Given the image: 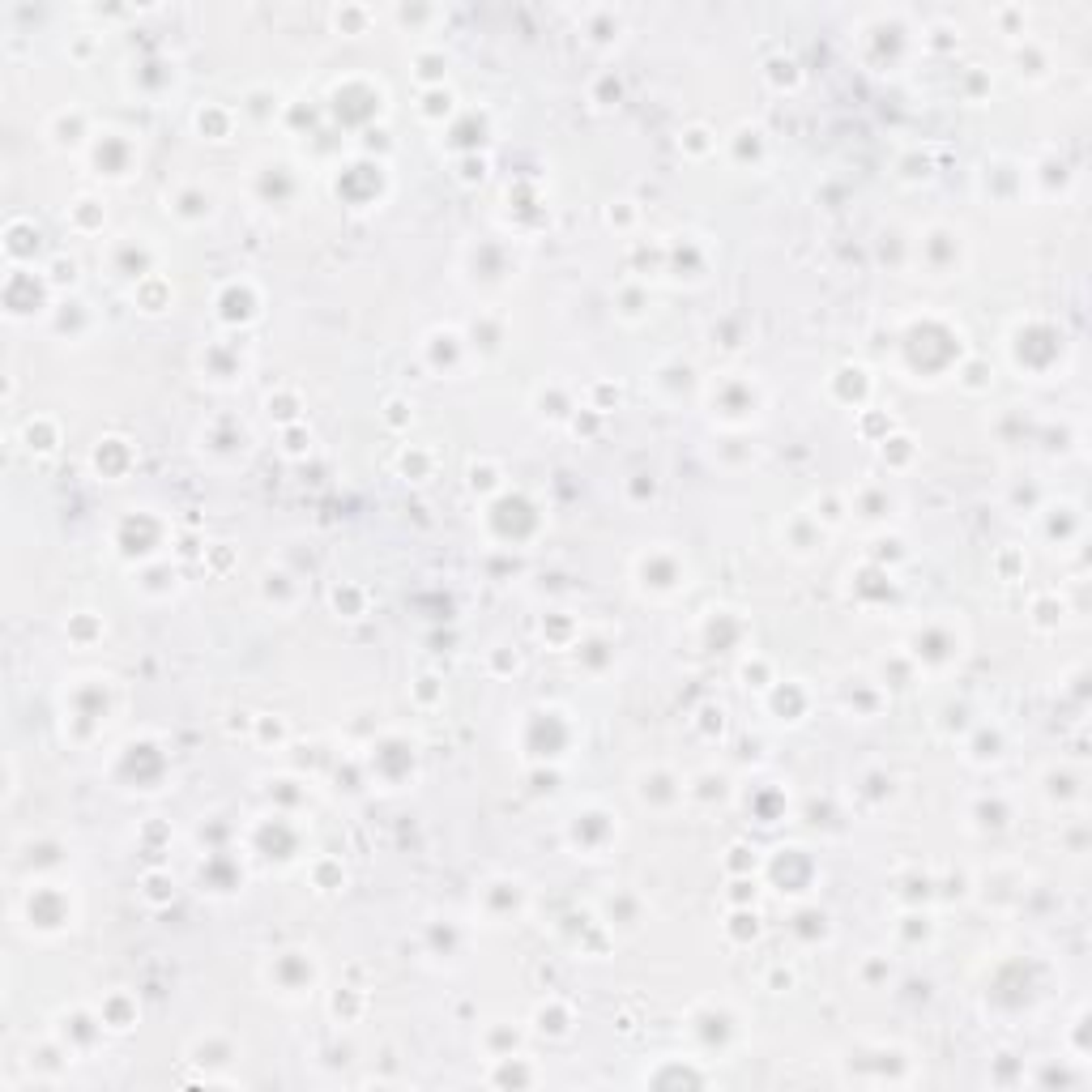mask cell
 <instances>
[{
	"mask_svg": "<svg viewBox=\"0 0 1092 1092\" xmlns=\"http://www.w3.org/2000/svg\"><path fill=\"white\" fill-rule=\"evenodd\" d=\"M13 918L22 922L30 935H64L77 922V896L73 883L64 879H30L26 888L13 896Z\"/></svg>",
	"mask_w": 1092,
	"mask_h": 1092,
	"instance_id": "cell-1",
	"label": "cell"
},
{
	"mask_svg": "<svg viewBox=\"0 0 1092 1092\" xmlns=\"http://www.w3.org/2000/svg\"><path fill=\"white\" fill-rule=\"evenodd\" d=\"M265 986L273 994H282V999H291V1003H303V999H312V990L320 982V969H316V960L312 952H303V947H286V952H273L265 960Z\"/></svg>",
	"mask_w": 1092,
	"mask_h": 1092,
	"instance_id": "cell-2",
	"label": "cell"
},
{
	"mask_svg": "<svg viewBox=\"0 0 1092 1092\" xmlns=\"http://www.w3.org/2000/svg\"><path fill=\"white\" fill-rule=\"evenodd\" d=\"M636 585L649 598H670L687 589V559L670 546H649L645 555H636Z\"/></svg>",
	"mask_w": 1092,
	"mask_h": 1092,
	"instance_id": "cell-3",
	"label": "cell"
},
{
	"mask_svg": "<svg viewBox=\"0 0 1092 1092\" xmlns=\"http://www.w3.org/2000/svg\"><path fill=\"white\" fill-rule=\"evenodd\" d=\"M86 158H90L94 175H103V180H128V175L137 171V163H141L133 137L120 133V128H99L94 141H90V150H86Z\"/></svg>",
	"mask_w": 1092,
	"mask_h": 1092,
	"instance_id": "cell-4",
	"label": "cell"
},
{
	"mask_svg": "<svg viewBox=\"0 0 1092 1092\" xmlns=\"http://www.w3.org/2000/svg\"><path fill=\"white\" fill-rule=\"evenodd\" d=\"M103 1033L107 1029H103L99 1011H90V1007H64V1011H56V1020H52V1037L60 1041L64 1054H69L73 1063H82Z\"/></svg>",
	"mask_w": 1092,
	"mask_h": 1092,
	"instance_id": "cell-5",
	"label": "cell"
},
{
	"mask_svg": "<svg viewBox=\"0 0 1092 1092\" xmlns=\"http://www.w3.org/2000/svg\"><path fill=\"white\" fill-rule=\"evenodd\" d=\"M94 120H90V111L82 107H60L47 116L43 124V137H47V146L60 150V154H86L90 150V141H94Z\"/></svg>",
	"mask_w": 1092,
	"mask_h": 1092,
	"instance_id": "cell-6",
	"label": "cell"
},
{
	"mask_svg": "<svg viewBox=\"0 0 1092 1092\" xmlns=\"http://www.w3.org/2000/svg\"><path fill=\"white\" fill-rule=\"evenodd\" d=\"M636 798H640V807H653V811H670V807H679V802L687 798V781L683 777H674L670 768H640L636 773Z\"/></svg>",
	"mask_w": 1092,
	"mask_h": 1092,
	"instance_id": "cell-7",
	"label": "cell"
},
{
	"mask_svg": "<svg viewBox=\"0 0 1092 1092\" xmlns=\"http://www.w3.org/2000/svg\"><path fill=\"white\" fill-rule=\"evenodd\" d=\"M525 901H529V892H525V883L521 879H491L483 892H478V909L487 913V918L500 926V922H512V918H521L525 913Z\"/></svg>",
	"mask_w": 1092,
	"mask_h": 1092,
	"instance_id": "cell-8",
	"label": "cell"
},
{
	"mask_svg": "<svg viewBox=\"0 0 1092 1092\" xmlns=\"http://www.w3.org/2000/svg\"><path fill=\"white\" fill-rule=\"evenodd\" d=\"M824 542H828V529L819 525L807 508H798V512H790V517L781 521V546L790 555H798V559L824 555Z\"/></svg>",
	"mask_w": 1092,
	"mask_h": 1092,
	"instance_id": "cell-9",
	"label": "cell"
},
{
	"mask_svg": "<svg viewBox=\"0 0 1092 1092\" xmlns=\"http://www.w3.org/2000/svg\"><path fill=\"white\" fill-rule=\"evenodd\" d=\"M465 355H470V346H465V333L457 329H431L423 337V359L431 363V372H457Z\"/></svg>",
	"mask_w": 1092,
	"mask_h": 1092,
	"instance_id": "cell-10",
	"label": "cell"
},
{
	"mask_svg": "<svg viewBox=\"0 0 1092 1092\" xmlns=\"http://www.w3.org/2000/svg\"><path fill=\"white\" fill-rule=\"evenodd\" d=\"M167 214L180 218L184 227H197V222L214 218V192L201 188V184H184L175 188V197H167Z\"/></svg>",
	"mask_w": 1092,
	"mask_h": 1092,
	"instance_id": "cell-11",
	"label": "cell"
},
{
	"mask_svg": "<svg viewBox=\"0 0 1092 1092\" xmlns=\"http://www.w3.org/2000/svg\"><path fill=\"white\" fill-rule=\"evenodd\" d=\"M94 1011H99V1020H103L107 1033H133V1024H137V1016H141V1007H137V999H133L128 990H111V994H103Z\"/></svg>",
	"mask_w": 1092,
	"mask_h": 1092,
	"instance_id": "cell-12",
	"label": "cell"
},
{
	"mask_svg": "<svg viewBox=\"0 0 1092 1092\" xmlns=\"http://www.w3.org/2000/svg\"><path fill=\"white\" fill-rule=\"evenodd\" d=\"M137 589L146 593V598H167V593L180 589V568H175L171 559H146L137 572Z\"/></svg>",
	"mask_w": 1092,
	"mask_h": 1092,
	"instance_id": "cell-13",
	"label": "cell"
},
{
	"mask_svg": "<svg viewBox=\"0 0 1092 1092\" xmlns=\"http://www.w3.org/2000/svg\"><path fill=\"white\" fill-rule=\"evenodd\" d=\"M22 448H26L30 457H52L56 448H60V423L52 419V414H35V419H26Z\"/></svg>",
	"mask_w": 1092,
	"mask_h": 1092,
	"instance_id": "cell-14",
	"label": "cell"
},
{
	"mask_svg": "<svg viewBox=\"0 0 1092 1092\" xmlns=\"http://www.w3.org/2000/svg\"><path fill=\"white\" fill-rule=\"evenodd\" d=\"M465 487H470L478 500H495V495H504V465L500 461H491V457H478L470 461V470H465Z\"/></svg>",
	"mask_w": 1092,
	"mask_h": 1092,
	"instance_id": "cell-15",
	"label": "cell"
},
{
	"mask_svg": "<svg viewBox=\"0 0 1092 1092\" xmlns=\"http://www.w3.org/2000/svg\"><path fill=\"white\" fill-rule=\"evenodd\" d=\"M534 1033L538 1037H551V1041H564L572 1033V1007L564 999H546L534 1011Z\"/></svg>",
	"mask_w": 1092,
	"mask_h": 1092,
	"instance_id": "cell-16",
	"label": "cell"
},
{
	"mask_svg": "<svg viewBox=\"0 0 1092 1092\" xmlns=\"http://www.w3.org/2000/svg\"><path fill=\"white\" fill-rule=\"evenodd\" d=\"M133 303L146 316H163L171 308V282L163 278V273H150V278L133 282Z\"/></svg>",
	"mask_w": 1092,
	"mask_h": 1092,
	"instance_id": "cell-17",
	"label": "cell"
},
{
	"mask_svg": "<svg viewBox=\"0 0 1092 1092\" xmlns=\"http://www.w3.org/2000/svg\"><path fill=\"white\" fill-rule=\"evenodd\" d=\"M64 218H69V231L73 235H99L107 227V205L99 197H77Z\"/></svg>",
	"mask_w": 1092,
	"mask_h": 1092,
	"instance_id": "cell-18",
	"label": "cell"
},
{
	"mask_svg": "<svg viewBox=\"0 0 1092 1092\" xmlns=\"http://www.w3.org/2000/svg\"><path fill=\"white\" fill-rule=\"evenodd\" d=\"M542 1075L529 1067L525 1054H508V1058H491V1084L495 1088H521V1084H538Z\"/></svg>",
	"mask_w": 1092,
	"mask_h": 1092,
	"instance_id": "cell-19",
	"label": "cell"
},
{
	"mask_svg": "<svg viewBox=\"0 0 1092 1092\" xmlns=\"http://www.w3.org/2000/svg\"><path fill=\"white\" fill-rule=\"evenodd\" d=\"M192 128H197L205 141H231V133H235V116H231V107L205 103L197 116H192Z\"/></svg>",
	"mask_w": 1092,
	"mask_h": 1092,
	"instance_id": "cell-20",
	"label": "cell"
},
{
	"mask_svg": "<svg viewBox=\"0 0 1092 1092\" xmlns=\"http://www.w3.org/2000/svg\"><path fill=\"white\" fill-rule=\"evenodd\" d=\"M64 636H69L77 649H90V645H99V640L107 636V623L94 615V610H73V615L64 619Z\"/></svg>",
	"mask_w": 1092,
	"mask_h": 1092,
	"instance_id": "cell-21",
	"label": "cell"
},
{
	"mask_svg": "<svg viewBox=\"0 0 1092 1092\" xmlns=\"http://www.w3.org/2000/svg\"><path fill=\"white\" fill-rule=\"evenodd\" d=\"M414 111H419V120H427V124H444L457 116V94L448 86H431L419 94V107Z\"/></svg>",
	"mask_w": 1092,
	"mask_h": 1092,
	"instance_id": "cell-22",
	"label": "cell"
},
{
	"mask_svg": "<svg viewBox=\"0 0 1092 1092\" xmlns=\"http://www.w3.org/2000/svg\"><path fill=\"white\" fill-rule=\"evenodd\" d=\"M448 52L444 47H423V52H414V77H419V86L431 90V86H444V77H448Z\"/></svg>",
	"mask_w": 1092,
	"mask_h": 1092,
	"instance_id": "cell-23",
	"label": "cell"
},
{
	"mask_svg": "<svg viewBox=\"0 0 1092 1092\" xmlns=\"http://www.w3.org/2000/svg\"><path fill=\"white\" fill-rule=\"evenodd\" d=\"M807 512H811V517H815V521H819V525H824L828 534H832V529H841V525H845V517H849V500H845L841 491H824V495H815Z\"/></svg>",
	"mask_w": 1092,
	"mask_h": 1092,
	"instance_id": "cell-24",
	"label": "cell"
},
{
	"mask_svg": "<svg viewBox=\"0 0 1092 1092\" xmlns=\"http://www.w3.org/2000/svg\"><path fill=\"white\" fill-rule=\"evenodd\" d=\"M679 150L692 158V163H704L709 154H717V133L709 124H687L679 133Z\"/></svg>",
	"mask_w": 1092,
	"mask_h": 1092,
	"instance_id": "cell-25",
	"label": "cell"
},
{
	"mask_svg": "<svg viewBox=\"0 0 1092 1092\" xmlns=\"http://www.w3.org/2000/svg\"><path fill=\"white\" fill-rule=\"evenodd\" d=\"M43 278L56 295H64V291H73V286L82 282V265H77L73 256H52V261L43 265Z\"/></svg>",
	"mask_w": 1092,
	"mask_h": 1092,
	"instance_id": "cell-26",
	"label": "cell"
},
{
	"mask_svg": "<svg viewBox=\"0 0 1092 1092\" xmlns=\"http://www.w3.org/2000/svg\"><path fill=\"white\" fill-rule=\"evenodd\" d=\"M738 679H743V687H756V692H768V687L777 683V670H773V662H768V657L751 653V657H743V662H738Z\"/></svg>",
	"mask_w": 1092,
	"mask_h": 1092,
	"instance_id": "cell-27",
	"label": "cell"
},
{
	"mask_svg": "<svg viewBox=\"0 0 1092 1092\" xmlns=\"http://www.w3.org/2000/svg\"><path fill=\"white\" fill-rule=\"evenodd\" d=\"M252 738H256V743L286 747V743H291V726H286V717H278V713H256L252 717Z\"/></svg>",
	"mask_w": 1092,
	"mask_h": 1092,
	"instance_id": "cell-28",
	"label": "cell"
},
{
	"mask_svg": "<svg viewBox=\"0 0 1092 1092\" xmlns=\"http://www.w3.org/2000/svg\"><path fill=\"white\" fill-rule=\"evenodd\" d=\"M397 465H401V474H406V483H427L431 478V465H436V453H431V448H406V453L397 457Z\"/></svg>",
	"mask_w": 1092,
	"mask_h": 1092,
	"instance_id": "cell-29",
	"label": "cell"
},
{
	"mask_svg": "<svg viewBox=\"0 0 1092 1092\" xmlns=\"http://www.w3.org/2000/svg\"><path fill=\"white\" fill-rule=\"evenodd\" d=\"M615 303H619L615 312H619L623 320H628V325H636V320H645V316H649V291H645V286H640V282H628V286H623Z\"/></svg>",
	"mask_w": 1092,
	"mask_h": 1092,
	"instance_id": "cell-30",
	"label": "cell"
},
{
	"mask_svg": "<svg viewBox=\"0 0 1092 1092\" xmlns=\"http://www.w3.org/2000/svg\"><path fill=\"white\" fill-rule=\"evenodd\" d=\"M504 1020H495L491 1029L483 1033V1050H487V1058H508V1054H521V1029H500Z\"/></svg>",
	"mask_w": 1092,
	"mask_h": 1092,
	"instance_id": "cell-31",
	"label": "cell"
},
{
	"mask_svg": "<svg viewBox=\"0 0 1092 1092\" xmlns=\"http://www.w3.org/2000/svg\"><path fill=\"white\" fill-rule=\"evenodd\" d=\"M726 935L738 943V947H747V943H756L760 939V913L756 909H734L730 913V922H726Z\"/></svg>",
	"mask_w": 1092,
	"mask_h": 1092,
	"instance_id": "cell-32",
	"label": "cell"
},
{
	"mask_svg": "<svg viewBox=\"0 0 1092 1092\" xmlns=\"http://www.w3.org/2000/svg\"><path fill=\"white\" fill-rule=\"evenodd\" d=\"M175 896V879L167 871H146L141 875V901L146 905H163Z\"/></svg>",
	"mask_w": 1092,
	"mask_h": 1092,
	"instance_id": "cell-33",
	"label": "cell"
},
{
	"mask_svg": "<svg viewBox=\"0 0 1092 1092\" xmlns=\"http://www.w3.org/2000/svg\"><path fill=\"white\" fill-rule=\"evenodd\" d=\"M265 410H269V419H278V427H295L299 423V397L295 393H278V397H265Z\"/></svg>",
	"mask_w": 1092,
	"mask_h": 1092,
	"instance_id": "cell-34",
	"label": "cell"
},
{
	"mask_svg": "<svg viewBox=\"0 0 1092 1092\" xmlns=\"http://www.w3.org/2000/svg\"><path fill=\"white\" fill-rule=\"evenodd\" d=\"M636 218H640V210H636V201H628V197H619V201H610V210H606V222H610V227H615V222H619V227H623V231H632V227H636Z\"/></svg>",
	"mask_w": 1092,
	"mask_h": 1092,
	"instance_id": "cell-35",
	"label": "cell"
},
{
	"mask_svg": "<svg viewBox=\"0 0 1092 1092\" xmlns=\"http://www.w3.org/2000/svg\"><path fill=\"white\" fill-rule=\"evenodd\" d=\"M384 423H389V427H410L414 423V406H410L406 397H389V401H384Z\"/></svg>",
	"mask_w": 1092,
	"mask_h": 1092,
	"instance_id": "cell-36",
	"label": "cell"
},
{
	"mask_svg": "<svg viewBox=\"0 0 1092 1092\" xmlns=\"http://www.w3.org/2000/svg\"><path fill=\"white\" fill-rule=\"evenodd\" d=\"M282 440H286V457H299L312 448V431H303L299 423L295 427H282Z\"/></svg>",
	"mask_w": 1092,
	"mask_h": 1092,
	"instance_id": "cell-37",
	"label": "cell"
},
{
	"mask_svg": "<svg viewBox=\"0 0 1092 1092\" xmlns=\"http://www.w3.org/2000/svg\"><path fill=\"white\" fill-rule=\"evenodd\" d=\"M367 18H372V9H355V5H350V9H337V13H333V22H337V26L346 22V26H350V35H363Z\"/></svg>",
	"mask_w": 1092,
	"mask_h": 1092,
	"instance_id": "cell-38",
	"label": "cell"
},
{
	"mask_svg": "<svg viewBox=\"0 0 1092 1092\" xmlns=\"http://www.w3.org/2000/svg\"><path fill=\"white\" fill-rule=\"evenodd\" d=\"M794 982H798V977H794L790 965H773V973H768V990H773V994H790Z\"/></svg>",
	"mask_w": 1092,
	"mask_h": 1092,
	"instance_id": "cell-39",
	"label": "cell"
},
{
	"mask_svg": "<svg viewBox=\"0 0 1092 1092\" xmlns=\"http://www.w3.org/2000/svg\"><path fill=\"white\" fill-rule=\"evenodd\" d=\"M436 679H431V674H423L419 683H414V700H419V709H431V704H436V696H444V687H431Z\"/></svg>",
	"mask_w": 1092,
	"mask_h": 1092,
	"instance_id": "cell-40",
	"label": "cell"
},
{
	"mask_svg": "<svg viewBox=\"0 0 1092 1092\" xmlns=\"http://www.w3.org/2000/svg\"><path fill=\"white\" fill-rule=\"evenodd\" d=\"M883 977H892V965H883L879 956H871V960H866V965H862V982L875 990V986L883 982Z\"/></svg>",
	"mask_w": 1092,
	"mask_h": 1092,
	"instance_id": "cell-41",
	"label": "cell"
}]
</instances>
